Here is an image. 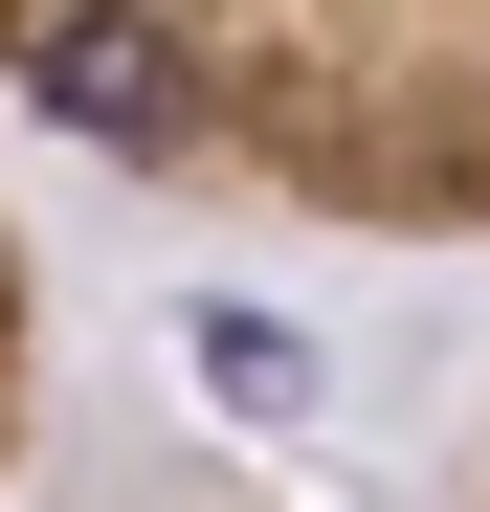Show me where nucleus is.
<instances>
[{
  "label": "nucleus",
  "mask_w": 490,
  "mask_h": 512,
  "mask_svg": "<svg viewBox=\"0 0 490 512\" xmlns=\"http://www.w3.org/2000/svg\"><path fill=\"white\" fill-rule=\"evenodd\" d=\"M23 423H45V268H23V223H0V468H23Z\"/></svg>",
  "instance_id": "nucleus-2"
},
{
  "label": "nucleus",
  "mask_w": 490,
  "mask_h": 512,
  "mask_svg": "<svg viewBox=\"0 0 490 512\" xmlns=\"http://www.w3.org/2000/svg\"><path fill=\"white\" fill-rule=\"evenodd\" d=\"M468 512H490V468H468Z\"/></svg>",
  "instance_id": "nucleus-3"
},
{
  "label": "nucleus",
  "mask_w": 490,
  "mask_h": 512,
  "mask_svg": "<svg viewBox=\"0 0 490 512\" xmlns=\"http://www.w3.org/2000/svg\"><path fill=\"white\" fill-rule=\"evenodd\" d=\"M0 90L156 201L490 245V0H0Z\"/></svg>",
  "instance_id": "nucleus-1"
}]
</instances>
